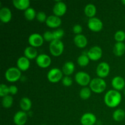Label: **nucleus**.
Returning <instances> with one entry per match:
<instances>
[{
	"instance_id": "f257e3e1",
	"label": "nucleus",
	"mask_w": 125,
	"mask_h": 125,
	"mask_svg": "<svg viewBox=\"0 0 125 125\" xmlns=\"http://www.w3.org/2000/svg\"><path fill=\"white\" fill-rule=\"evenodd\" d=\"M122 98L120 93L117 90H110L105 94L104 101L107 106L109 107H116L120 104Z\"/></svg>"
},
{
	"instance_id": "f03ea898",
	"label": "nucleus",
	"mask_w": 125,
	"mask_h": 125,
	"mask_svg": "<svg viewBox=\"0 0 125 125\" xmlns=\"http://www.w3.org/2000/svg\"><path fill=\"white\" fill-rule=\"evenodd\" d=\"M89 87L93 92L95 94H101L106 90L107 84L103 78H95L92 79Z\"/></svg>"
},
{
	"instance_id": "7ed1b4c3",
	"label": "nucleus",
	"mask_w": 125,
	"mask_h": 125,
	"mask_svg": "<svg viewBox=\"0 0 125 125\" xmlns=\"http://www.w3.org/2000/svg\"><path fill=\"white\" fill-rule=\"evenodd\" d=\"M50 53L55 57L60 56L63 52L64 45L61 40H55L50 42L49 45Z\"/></svg>"
},
{
	"instance_id": "20e7f679",
	"label": "nucleus",
	"mask_w": 125,
	"mask_h": 125,
	"mask_svg": "<svg viewBox=\"0 0 125 125\" xmlns=\"http://www.w3.org/2000/svg\"><path fill=\"white\" fill-rule=\"evenodd\" d=\"M21 76V71L17 67H10L5 73L6 80L10 83H15L19 80Z\"/></svg>"
},
{
	"instance_id": "39448f33",
	"label": "nucleus",
	"mask_w": 125,
	"mask_h": 125,
	"mask_svg": "<svg viewBox=\"0 0 125 125\" xmlns=\"http://www.w3.org/2000/svg\"><path fill=\"white\" fill-rule=\"evenodd\" d=\"M63 74L62 70L57 68H52L47 73L48 80L52 83H57L62 80L63 78Z\"/></svg>"
},
{
	"instance_id": "423d86ee",
	"label": "nucleus",
	"mask_w": 125,
	"mask_h": 125,
	"mask_svg": "<svg viewBox=\"0 0 125 125\" xmlns=\"http://www.w3.org/2000/svg\"><path fill=\"white\" fill-rule=\"evenodd\" d=\"M74 79L76 83L83 87L90 84L92 80L90 75L85 72H79L76 73Z\"/></svg>"
},
{
	"instance_id": "0eeeda50",
	"label": "nucleus",
	"mask_w": 125,
	"mask_h": 125,
	"mask_svg": "<svg viewBox=\"0 0 125 125\" xmlns=\"http://www.w3.org/2000/svg\"><path fill=\"white\" fill-rule=\"evenodd\" d=\"M87 26L90 31L93 32L101 31L103 28V21L99 18L96 17H93V18H89L87 23Z\"/></svg>"
},
{
	"instance_id": "6e6552de",
	"label": "nucleus",
	"mask_w": 125,
	"mask_h": 125,
	"mask_svg": "<svg viewBox=\"0 0 125 125\" xmlns=\"http://www.w3.org/2000/svg\"><path fill=\"white\" fill-rule=\"evenodd\" d=\"M44 39L43 35L39 33H33L29 35L28 38V43L30 46L34 48L40 47L43 44Z\"/></svg>"
},
{
	"instance_id": "1a4fd4ad",
	"label": "nucleus",
	"mask_w": 125,
	"mask_h": 125,
	"mask_svg": "<svg viewBox=\"0 0 125 125\" xmlns=\"http://www.w3.org/2000/svg\"><path fill=\"white\" fill-rule=\"evenodd\" d=\"M110 73V66L108 63L102 62L98 65L96 69V73L98 78H104L107 77Z\"/></svg>"
},
{
	"instance_id": "9d476101",
	"label": "nucleus",
	"mask_w": 125,
	"mask_h": 125,
	"mask_svg": "<svg viewBox=\"0 0 125 125\" xmlns=\"http://www.w3.org/2000/svg\"><path fill=\"white\" fill-rule=\"evenodd\" d=\"M87 55L91 61H98L103 56V50L101 48L98 46H93L89 49Z\"/></svg>"
},
{
	"instance_id": "9b49d317",
	"label": "nucleus",
	"mask_w": 125,
	"mask_h": 125,
	"mask_svg": "<svg viewBox=\"0 0 125 125\" xmlns=\"http://www.w3.org/2000/svg\"><path fill=\"white\" fill-rule=\"evenodd\" d=\"M67 9V7L66 4L62 1H57L54 5L52 12H53L54 15L61 17L65 14Z\"/></svg>"
},
{
	"instance_id": "f8f14e48",
	"label": "nucleus",
	"mask_w": 125,
	"mask_h": 125,
	"mask_svg": "<svg viewBox=\"0 0 125 125\" xmlns=\"http://www.w3.org/2000/svg\"><path fill=\"white\" fill-rule=\"evenodd\" d=\"M36 63L40 68H47L51 65V59L46 54H41L36 58Z\"/></svg>"
},
{
	"instance_id": "ddd939ff",
	"label": "nucleus",
	"mask_w": 125,
	"mask_h": 125,
	"mask_svg": "<svg viewBox=\"0 0 125 125\" xmlns=\"http://www.w3.org/2000/svg\"><path fill=\"white\" fill-rule=\"evenodd\" d=\"M28 120V115L26 112L20 111L16 112L13 118V123L16 125H24Z\"/></svg>"
},
{
	"instance_id": "4468645a",
	"label": "nucleus",
	"mask_w": 125,
	"mask_h": 125,
	"mask_svg": "<svg viewBox=\"0 0 125 125\" xmlns=\"http://www.w3.org/2000/svg\"><path fill=\"white\" fill-rule=\"evenodd\" d=\"M46 24L50 28H57L62 24V20L61 18L57 16L52 15L47 17L46 20Z\"/></svg>"
},
{
	"instance_id": "2eb2a0df",
	"label": "nucleus",
	"mask_w": 125,
	"mask_h": 125,
	"mask_svg": "<svg viewBox=\"0 0 125 125\" xmlns=\"http://www.w3.org/2000/svg\"><path fill=\"white\" fill-rule=\"evenodd\" d=\"M80 121L82 125H94L96 122V117L94 114L87 112L83 115Z\"/></svg>"
},
{
	"instance_id": "dca6fc26",
	"label": "nucleus",
	"mask_w": 125,
	"mask_h": 125,
	"mask_svg": "<svg viewBox=\"0 0 125 125\" xmlns=\"http://www.w3.org/2000/svg\"><path fill=\"white\" fill-rule=\"evenodd\" d=\"M112 87L117 91L123 90L125 87V81L124 78L120 76H115L111 82Z\"/></svg>"
},
{
	"instance_id": "f3484780",
	"label": "nucleus",
	"mask_w": 125,
	"mask_h": 125,
	"mask_svg": "<svg viewBox=\"0 0 125 125\" xmlns=\"http://www.w3.org/2000/svg\"><path fill=\"white\" fill-rule=\"evenodd\" d=\"M12 12L7 7H2L0 10V20L4 23H7L12 19Z\"/></svg>"
},
{
	"instance_id": "a211bd4d",
	"label": "nucleus",
	"mask_w": 125,
	"mask_h": 125,
	"mask_svg": "<svg viewBox=\"0 0 125 125\" xmlns=\"http://www.w3.org/2000/svg\"><path fill=\"white\" fill-rule=\"evenodd\" d=\"M17 68L20 70L25 72L30 67V60L26 58L25 56H21L17 60Z\"/></svg>"
},
{
	"instance_id": "6ab92c4d",
	"label": "nucleus",
	"mask_w": 125,
	"mask_h": 125,
	"mask_svg": "<svg viewBox=\"0 0 125 125\" xmlns=\"http://www.w3.org/2000/svg\"><path fill=\"white\" fill-rule=\"evenodd\" d=\"M73 40H74V43L76 46L79 48H84L88 43L87 39L83 34L76 35Z\"/></svg>"
},
{
	"instance_id": "aec40b11",
	"label": "nucleus",
	"mask_w": 125,
	"mask_h": 125,
	"mask_svg": "<svg viewBox=\"0 0 125 125\" xmlns=\"http://www.w3.org/2000/svg\"><path fill=\"white\" fill-rule=\"evenodd\" d=\"M12 3L16 9L20 10L25 11L30 7V1L29 0H13Z\"/></svg>"
},
{
	"instance_id": "412c9836",
	"label": "nucleus",
	"mask_w": 125,
	"mask_h": 125,
	"mask_svg": "<svg viewBox=\"0 0 125 125\" xmlns=\"http://www.w3.org/2000/svg\"><path fill=\"white\" fill-rule=\"evenodd\" d=\"M38 52L36 48L34 47H32L31 46H28L24 49V56H25L26 58H28L29 60H32L37 57Z\"/></svg>"
},
{
	"instance_id": "4be33fe9",
	"label": "nucleus",
	"mask_w": 125,
	"mask_h": 125,
	"mask_svg": "<svg viewBox=\"0 0 125 125\" xmlns=\"http://www.w3.org/2000/svg\"><path fill=\"white\" fill-rule=\"evenodd\" d=\"M75 69V65L72 61H67L63 64L62 71L65 76H70L73 73Z\"/></svg>"
},
{
	"instance_id": "5701e85b",
	"label": "nucleus",
	"mask_w": 125,
	"mask_h": 125,
	"mask_svg": "<svg viewBox=\"0 0 125 125\" xmlns=\"http://www.w3.org/2000/svg\"><path fill=\"white\" fill-rule=\"evenodd\" d=\"M113 52L116 56L120 57L125 52V44L123 42H117L114 45Z\"/></svg>"
},
{
	"instance_id": "b1692460",
	"label": "nucleus",
	"mask_w": 125,
	"mask_h": 125,
	"mask_svg": "<svg viewBox=\"0 0 125 125\" xmlns=\"http://www.w3.org/2000/svg\"><path fill=\"white\" fill-rule=\"evenodd\" d=\"M84 13L89 18L95 17L96 13V7L94 4L89 3L85 6L84 8Z\"/></svg>"
},
{
	"instance_id": "393cba45",
	"label": "nucleus",
	"mask_w": 125,
	"mask_h": 125,
	"mask_svg": "<svg viewBox=\"0 0 125 125\" xmlns=\"http://www.w3.org/2000/svg\"><path fill=\"white\" fill-rule=\"evenodd\" d=\"M20 106L23 111H28L32 107L31 100L28 97H23L20 101Z\"/></svg>"
},
{
	"instance_id": "a878e982",
	"label": "nucleus",
	"mask_w": 125,
	"mask_h": 125,
	"mask_svg": "<svg viewBox=\"0 0 125 125\" xmlns=\"http://www.w3.org/2000/svg\"><path fill=\"white\" fill-rule=\"evenodd\" d=\"M112 117H113V119L116 122H119L123 120L125 118V111L122 109H117L114 112L113 114H112Z\"/></svg>"
},
{
	"instance_id": "bb28decb",
	"label": "nucleus",
	"mask_w": 125,
	"mask_h": 125,
	"mask_svg": "<svg viewBox=\"0 0 125 125\" xmlns=\"http://www.w3.org/2000/svg\"><path fill=\"white\" fill-rule=\"evenodd\" d=\"M92 92V91L90 89V87H84L81 89L80 92H79V96H80V98L82 100H88L91 96Z\"/></svg>"
},
{
	"instance_id": "cd10ccee",
	"label": "nucleus",
	"mask_w": 125,
	"mask_h": 125,
	"mask_svg": "<svg viewBox=\"0 0 125 125\" xmlns=\"http://www.w3.org/2000/svg\"><path fill=\"white\" fill-rule=\"evenodd\" d=\"M24 17L28 21H32L34 18H36L37 13L34 9L32 7H29L28 9L24 11Z\"/></svg>"
},
{
	"instance_id": "c85d7f7f",
	"label": "nucleus",
	"mask_w": 125,
	"mask_h": 125,
	"mask_svg": "<svg viewBox=\"0 0 125 125\" xmlns=\"http://www.w3.org/2000/svg\"><path fill=\"white\" fill-rule=\"evenodd\" d=\"M13 103V98L11 95H7L4 96L2 99V105L3 107L9 109L12 107Z\"/></svg>"
},
{
	"instance_id": "c756f323",
	"label": "nucleus",
	"mask_w": 125,
	"mask_h": 125,
	"mask_svg": "<svg viewBox=\"0 0 125 125\" xmlns=\"http://www.w3.org/2000/svg\"><path fill=\"white\" fill-rule=\"evenodd\" d=\"M90 59L87 54H81L77 59V63L81 67H85L89 63Z\"/></svg>"
},
{
	"instance_id": "7c9ffc66",
	"label": "nucleus",
	"mask_w": 125,
	"mask_h": 125,
	"mask_svg": "<svg viewBox=\"0 0 125 125\" xmlns=\"http://www.w3.org/2000/svg\"><path fill=\"white\" fill-rule=\"evenodd\" d=\"M114 39L117 42H123L125 40V32L123 31H118L114 35Z\"/></svg>"
},
{
	"instance_id": "2f4dec72",
	"label": "nucleus",
	"mask_w": 125,
	"mask_h": 125,
	"mask_svg": "<svg viewBox=\"0 0 125 125\" xmlns=\"http://www.w3.org/2000/svg\"><path fill=\"white\" fill-rule=\"evenodd\" d=\"M9 87L4 84H1L0 85V96L3 98L9 95Z\"/></svg>"
},
{
	"instance_id": "473e14b6",
	"label": "nucleus",
	"mask_w": 125,
	"mask_h": 125,
	"mask_svg": "<svg viewBox=\"0 0 125 125\" xmlns=\"http://www.w3.org/2000/svg\"><path fill=\"white\" fill-rule=\"evenodd\" d=\"M54 40H61L64 35V31L62 29H58L52 31Z\"/></svg>"
},
{
	"instance_id": "72a5a7b5",
	"label": "nucleus",
	"mask_w": 125,
	"mask_h": 125,
	"mask_svg": "<svg viewBox=\"0 0 125 125\" xmlns=\"http://www.w3.org/2000/svg\"><path fill=\"white\" fill-rule=\"evenodd\" d=\"M46 13L44 12L40 11L37 13L36 15V19L38 21L40 22V23H43V22H46V19H47Z\"/></svg>"
},
{
	"instance_id": "f704fd0d",
	"label": "nucleus",
	"mask_w": 125,
	"mask_h": 125,
	"mask_svg": "<svg viewBox=\"0 0 125 125\" xmlns=\"http://www.w3.org/2000/svg\"><path fill=\"white\" fill-rule=\"evenodd\" d=\"M62 83L63 85L66 87H70L73 84V79L69 76H65L62 79Z\"/></svg>"
},
{
	"instance_id": "c9c22d12",
	"label": "nucleus",
	"mask_w": 125,
	"mask_h": 125,
	"mask_svg": "<svg viewBox=\"0 0 125 125\" xmlns=\"http://www.w3.org/2000/svg\"><path fill=\"white\" fill-rule=\"evenodd\" d=\"M44 40L46 42H51L54 40L53 34H52V31H46L43 35Z\"/></svg>"
},
{
	"instance_id": "e433bc0d",
	"label": "nucleus",
	"mask_w": 125,
	"mask_h": 125,
	"mask_svg": "<svg viewBox=\"0 0 125 125\" xmlns=\"http://www.w3.org/2000/svg\"><path fill=\"white\" fill-rule=\"evenodd\" d=\"M73 32L76 34V35H79V34H81L82 32H83V27L80 24H75L74 26L73 27Z\"/></svg>"
},
{
	"instance_id": "4c0bfd02",
	"label": "nucleus",
	"mask_w": 125,
	"mask_h": 125,
	"mask_svg": "<svg viewBox=\"0 0 125 125\" xmlns=\"http://www.w3.org/2000/svg\"><path fill=\"white\" fill-rule=\"evenodd\" d=\"M18 89L16 85H11L9 86V92L10 94L12 95H15L18 93Z\"/></svg>"
},
{
	"instance_id": "58836bf2",
	"label": "nucleus",
	"mask_w": 125,
	"mask_h": 125,
	"mask_svg": "<svg viewBox=\"0 0 125 125\" xmlns=\"http://www.w3.org/2000/svg\"><path fill=\"white\" fill-rule=\"evenodd\" d=\"M122 3L125 6V0H123V1H122Z\"/></svg>"
},
{
	"instance_id": "ea45409f",
	"label": "nucleus",
	"mask_w": 125,
	"mask_h": 125,
	"mask_svg": "<svg viewBox=\"0 0 125 125\" xmlns=\"http://www.w3.org/2000/svg\"><path fill=\"white\" fill-rule=\"evenodd\" d=\"M124 95H125V89H124Z\"/></svg>"
},
{
	"instance_id": "a19ab883",
	"label": "nucleus",
	"mask_w": 125,
	"mask_h": 125,
	"mask_svg": "<svg viewBox=\"0 0 125 125\" xmlns=\"http://www.w3.org/2000/svg\"></svg>"
}]
</instances>
